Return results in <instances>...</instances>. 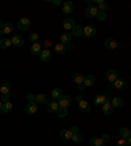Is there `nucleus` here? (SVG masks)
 <instances>
[{
    "label": "nucleus",
    "instance_id": "obj_1",
    "mask_svg": "<svg viewBox=\"0 0 131 146\" xmlns=\"http://www.w3.org/2000/svg\"><path fill=\"white\" fill-rule=\"evenodd\" d=\"M97 13H98V9H97V7H95L93 4H91V5H88L85 8V16L88 18L96 17V16H97Z\"/></svg>",
    "mask_w": 131,
    "mask_h": 146
},
{
    "label": "nucleus",
    "instance_id": "obj_2",
    "mask_svg": "<svg viewBox=\"0 0 131 146\" xmlns=\"http://www.w3.org/2000/svg\"><path fill=\"white\" fill-rule=\"evenodd\" d=\"M110 104H112L113 108H122V107L125 106V100H123L121 97H116L110 100Z\"/></svg>",
    "mask_w": 131,
    "mask_h": 146
},
{
    "label": "nucleus",
    "instance_id": "obj_3",
    "mask_svg": "<svg viewBox=\"0 0 131 146\" xmlns=\"http://www.w3.org/2000/svg\"><path fill=\"white\" fill-rule=\"evenodd\" d=\"M70 104H71V98L68 97V95H62V97L58 99V106H59V107L67 108Z\"/></svg>",
    "mask_w": 131,
    "mask_h": 146
},
{
    "label": "nucleus",
    "instance_id": "obj_4",
    "mask_svg": "<svg viewBox=\"0 0 131 146\" xmlns=\"http://www.w3.org/2000/svg\"><path fill=\"white\" fill-rule=\"evenodd\" d=\"M34 102H36L37 104H47L49 99H47V95L46 94L40 93V94H37L36 97H34Z\"/></svg>",
    "mask_w": 131,
    "mask_h": 146
},
{
    "label": "nucleus",
    "instance_id": "obj_5",
    "mask_svg": "<svg viewBox=\"0 0 131 146\" xmlns=\"http://www.w3.org/2000/svg\"><path fill=\"white\" fill-rule=\"evenodd\" d=\"M113 85H114V88L119 91H123L126 88H127V84H126L125 80H119V78H117L116 81L113 82Z\"/></svg>",
    "mask_w": 131,
    "mask_h": 146
},
{
    "label": "nucleus",
    "instance_id": "obj_6",
    "mask_svg": "<svg viewBox=\"0 0 131 146\" xmlns=\"http://www.w3.org/2000/svg\"><path fill=\"white\" fill-rule=\"evenodd\" d=\"M29 26H30V20H29V18L24 17L18 21V29H20V30H28Z\"/></svg>",
    "mask_w": 131,
    "mask_h": 146
},
{
    "label": "nucleus",
    "instance_id": "obj_7",
    "mask_svg": "<svg viewBox=\"0 0 131 146\" xmlns=\"http://www.w3.org/2000/svg\"><path fill=\"white\" fill-rule=\"evenodd\" d=\"M106 78L110 84H113V82L118 78V73H117V70L116 69H109L107 73H106Z\"/></svg>",
    "mask_w": 131,
    "mask_h": 146
},
{
    "label": "nucleus",
    "instance_id": "obj_8",
    "mask_svg": "<svg viewBox=\"0 0 131 146\" xmlns=\"http://www.w3.org/2000/svg\"><path fill=\"white\" fill-rule=\"evenodd\" d=\"M11 42H12V44H15L16 47H21V46H24V43H25L24 38H22L21 35H13Z\"/></svg>",
    "mask_w": 131,
    "mask_h": 146
},
{
    "label": "nucleus",
    "instance_id": "obj_9",
    "mask_svg": "<svg viewBox=\"0 0 131 146\" xmlns=\"http://www.w3.org/2000/svg\"><path fill=\"white\" fill-rule=\"evenodd\" d=\"M104 44L107 50H114V48H117L118 43H117V40L113 39V38H107V39L104 42Z\"/></svg>",
    "mask_w": 131,
    "mask_h": 146
},
{
    "label": "nucleus",
    "instance_id": "obj_10",
    "mask_svg": "<svg viewBox=\"0 0 131 146\" xmlns=\"http://www.w3.org/2000/svg\"><path fill=\"white\" fill-rule=\"evenodd\" d=\"M37 110H38V104H37L36 102H29V103L26 104L25 111H26V113H36Z\"/></svg>",
    "mask_w": 131,
    "mask_h": 146
},
{
    "label": "nucleus",
    "instance_id": "obj_11",
    "mask_svg": "<svg viewBox=\"0 0 131 146\" xmlns=\"http://www.w3.org/2000/svg\"><path fill=\"white\" fill-rule=\"evenodd\" d=\"M83 34H84V35L85 36H89V38H91V36H93L96 34V29L93 26H84L83 27Z\"/></svg>",
    "mask_w": 131,
    "mask_h": 146
},
{
    "label": "nucleus",
    "instance_id": "obj_12",
    "mask_svg": "<svg viewBox=\"0 0 131 146\" xmlns=\"http://www.w3.org/2000/svg\"><path fill=\"white\" fill-rule=\"evenodd\" d=\"M106 100H109V99H107L105 95H96L95 100H93V103H95L96 107H100V106H102V104H104Z\"/></svg>",
    "mask_w": 131,
    "mask_h": 146
},
{
    "label": "nucleus",
    "instance_id": "obj_13",
    "mask_svg": "<svg viewBox=\"0 0 131 146\" xmlns=\"http://www.w3.org/2000/svg\"><path fill=\"white\" fill-rule=\"evenodd\" d=\"M62 11H63L64 13L73 12V4H72V1H64V3L62 4Z\"/></svg>",
    "mask_w": 131,
    "mask_h": 146
},
{
    "label": "nucleus",
    "instance_id": "obj_14",
    "mask_svg": "<svg viewBox=\"0 0 131 146\" xmlns=\"http://www.w3.org/2000/svg\"><path fill=\"white\" fill-rule=\"evenodd\" d=\"M75 21H73L72 18H66L63 21V27L66 29V30H72L73 27H75Z\"/></svg>",
    "mask_w": 131,
    "mask_h": 146
},
{
    "label": "nucleus",
    "instance_id": "obj_15",
    "mask_svg": "<svg viewBox=\"0 0 131 146\" xmlns=\"http://www.w3.org/2000/svg\"><path fill=\"white\" fill-rule=\"evenodd\" d=\"M79 103V108L81 110V111H84V112H87V113H89L91 112V106H89V103L87 102V100H80V102H77Z\"/></svg>",
    "mask_w": 131,
    "mask_h": 146
},
{
    "label": "nucleus",
    "instance_id": "obj_16",
    "mask_svg": "<svg viewBox=\"0 0 131 146\" xmlns=\"http://www.w3.org/2000/svg\"><path fill=\"white\" fill-rule=\"evenodd\" d=\"M102 111H104V113L106 116H109V115L113 113V107H112V104H110L109 100H106V102L102 104Z\"/></svg>",
    "mask_w": 131,
    "mask_h": 146
},
{
    "label": "nucleus",
    "instance_id": "obj_17",
    "mask_svg": "<svg viewBox=\"0 0 131 146\" xmlns=\"http://www.w3.org/2000/svg\"><path fill=\"white\" fill-rule=\"evenodd\" d=\"M41 51H42V46H41V43H33L30 47V52L32 55H40Z\"/></svg>",
    "mask_w": 131,
    "mask_h": 146
},
{
    "label": "nucleus",
    "instance_id": "obj_18",
    "mask_svg": "<svg viewBox=\"0 0 131 146\" xmlns=\"http://www.w3.org/2000/svg\"><path fill=\"white\" fill-rule=\"evenodd\" d=\"M95 81H96L95 77L92 76V74H88V76L84 77L83 85H84V86H93V85H95Z\"/></svg>",
    "mask_w": 131,
    "mask_h": 146
},
{
    "label": "nucleus",
    "instance_id": "obj_19",
    "mask_svg": "<svg viewBox=\"0 0 131 146\" xmlns=\"http://www.w3.org/2000/svg\"><path fill=\"white\" fill-rule=\"evenodd\" d=\"M1 31H3V34H11L13 31V25L11 22H4L1 26Z\"/></svg>",
    "mask_w": 131,
    "mask_h": 146
},
{
    "label": "nucleus",
    "instance_id": "obj_20",
    "mask_svg": "<svg viewBox=\"0 0 131 146\" xmlns=\"http://www.w3.org/2000/svg\"><path fill=\"white\" fill-rule=\"evenodd\" d=\"M40 58L42 61H50V59H51V52H50L49 50H43V51H41Z\"/></svg>",
    "mask_w": 131,
    "mask_h": 146
},
{
    "label": "nucleus",
    "instance_id": "obj_21",
    "mask_svg": "<svg viewBox=\"0 0 131 146\" xmlns=\"http://www.w3.org/2000/svg\"><path fill=\"white\" fill-rule=\"evenodd\" d=\"M71 42H72V40H71V35L68 33H63L60 35V43H63L64 46H68Z\"/></svg>",
    "mask_w": 131,
    "mask_h": 146
},
{
    "label": "nucleus",
    "instance_id": "obj_22",
    "mask_svg": "<svg viewBox=\"0 0 131 146\" xmlns=\"http://www.w3.org/2000/svg\"><path fill=\"white\" fill-rule=\"evenodd\" d=\"M131 132L128 128H121L119 129V138H130Z\"/></svg>",
    "mask_w": 131,
    "mask_h": 146
},
{
    "label": "nucleus",
    "instance_id": "obj_23",
    "mask_svg": "<svg viewBox=\"0 0 131 146\" xmlns=\"http://www.w3.org/2000/svg\"><path fill=\"white\" fill-rule=\"evenodd\" d=\"M9 91H11V84H9V82H4V84H1V86H0V93H1V95L9 94Z\"/></svg>",
    "mask_w": 131,
    "mask_h": 146
},
{
    "label": "nucleus",
    "instance_id": "obj_24",
    "mask_svg": "<svg viewBox=\"0 0 131 146\" xmlns=\"http://www.w3.org/2000/svg\"><path fill=\"white\" fill-rule=\"evenodd\" d=\"M60 137L63 138V140H71V138H72V133H71L70 129H62Z\"/></svg>",
    "mask_w": 131,
    "mask_h": 146
},
{
    "label": "nucleus",
    "instance_id": "obj_25",
    "mask_svg": "<svg viewBox=\"0 0 131 146\" xmlns=\"http://www.w3.org/2000/svg\"><path fill=\"white\" fill-rule=\"evenodd\" d=\"M58 108H59V106L56 102H50V103L47 104V111H49L50 113H55Z\"/></svg>",
    "mask_w": 131,
    "mask_h": 146
},
{
    "label": "nucleus",
    "instance_id": "obj_26",
    "mask_svg": "<svg viewBox=\"0 0 131 146\" xmlns=\"http://www.w3.org/2000/svg\"><path fill=\"white\" fill-rule=\"evenodd\" d=\"M71 31H72V34L75 36H81L83 35V26L81 25H75V27H73Z\"/></svg>",
    "mask_w": 131,
    "mask_h": 146
},
{
    "label": "nucleus",
    "instance_id": "obj_27",
    "mask_svg": "<svg viewBox=\"0 0 131 146\" xmlns=\"http://www.w3.org/2000/svg\"><path fill=\"white\" fill-rule=\"evenodd\" d=\"M12 110H13V104L11 103V102H8V103H3V107H1V112L3 113H9Z\"/></svg>",
    "mask_w": 131,
    "mask_h": 146
},
{
    "label": "nucleus",
    "instance_id": "obj_28",
    "mask_svg": "<svg viewBox=\"0 0 131 146\" xmlns=\"http://www.w3.org/2000/svg\"><path fill=\"white\" fill-rule=\"evenodd\" d=\"M72 80L76 82L77 85H80V84H83V81H84V76H83L81 73H75L72 76Z\"/></svg>",
    "mask_w": 131,
    "mask_h": 146
},
{
    "label": "nucleus",
    "instance_id": "obj_29",
    "mask_svg": "<svg viewBox=\"0 0 131 146\" xmlns=\"http://www.w3.org/2000/svg\"><path fill=\"white\" fill-rule=\"evenodd\" d=\"M66 50H67V47H66L63 43H59V44L55 46V54H58V55H60V54H63V52H66Z\"/></svg>",
    "mask_w": 131,
    "mask_h": 146
},
{
    "label": "nucleus",
    "instance_id": "obj_30",
    "mask_svg": "<svg viewBox=\"0 0 131 146\" xmlns=\"http://www.w3.org/2000/svg\"><path fill=\"white\" fill-rule=\"evenodd\" d=\"M11 44H12L11 39H1V40H0V48H3V50L9 48V47H11Z\"/></svg>",
    "mask_w": 131,
    "mask_h": 146
},
{
    "label": "nucleus",
    "instance_id": "obj_31",
    "mask_svg": "<svg viewBox=\"0 0 131 146\" xmlns=\"http://www.w3.org/2000/svg\"><path fill=\"white\" fill-rule=\"evenodd\" d=\"M131 145V138H119L117 142V146H130Z\"/></svg>",
    "mask_w": 131,
    "mask_h": 146
},
{
    "label": "nucleus",
    "instance_id": "obj_32",
    "mask_svg": "<svg viewBox=\"0 0 131 146\" xmlns=\"http://www.w3.org/2000/svg\"><path fill=\"white\" fill-rule=\"evenodd\" d=\"M102 141H101L100 137H92L91 138V145L92 146H102Z\"/></svg>",
    "mask_w": 131,
    "mask_h": 146
},
{
    "label": "nucleus",
    "instance_id": "obj_33",
    "mask_svg": "<svg viewBox=\"0 0 131 146\" xmlns=\"http://www.w3.org/2000/svg\"><path fill=\"white\" fill-rule=\"evenodd\" d=\"M56 115L59 116V117H66V116H67V108H63V107H59L58 110H56Z\"/></svg>",
    "mask_w": 131,
    "mask_h": 146
},
{
    "label": "nucleus",
    "instance_id": "obj_34",
    "mask_svg": "<svg viewBox=\"0 0 131 146\" xmlns=\"http://www.w3.org/2000/svg\"><path fill=\"white\" fill-rule=\"evenodd\" d=\"M62 95H63V94H62V90H60V89H58V88L54 89V90L51 91V97L54 98V99H59Z\"/></svg>",
    "mask_w": 131,
    "mask_h": 146
},
{
    "label": "nucleus",
    "instance_id": "obj_35",
    "mask_svg": "<svg viewBox=\"0 0 131 146\" xmlns=\"http://www.w3.org/2000/svg\"><path fill=\"white\" fill-rule=\"evenodd\" d=\"M71 140H72L73 142L79 143V142H81L83 141V136L80 133H75V134H72V138H71Z\"/></svg>",
    "mask_w": 131,
    "mask_h": 146
},
{
    "label": "nucleus",
    "instance_id": "obj_36",
    "mask_svg": "<svg viewBox=\"0 0 131 146\" xmlns=\"http://www.w3.org/2000/svg\"><path fill=\"white\" fill-rule=\"evenodd\" d=\"M29 40H30V42H33V43H37L38 40H40V35H38V34H36V33L29 34Z\"/></svg>",
    "mask_w": 131,
    "mask_h": 146
},
{
    "label": "nucleus",
    "instance_id": "obj_37",
    "mask_svg": "<svg viewBox=\"0 0 131 146\" xmlns=\"http://www.w3.org/2000/svg\"><path fill=\"white\" fill-rule=\"evenodd\" d=\"M96 17H97L98 21H105V20H106V13H105V12H100V11H98V13H97V16H96Z\"/></svg>",
    "mask_w": 131,
    "mask_h": 146
},
{
    "label": "nucleus",
    "instance_id": "obj_38",
    "mask_svg": "<svg viewBox=\"0 0 131 146\" xmlns=\"http://www.w3.org/2000/svg\"><path fill=\"white\" fill-rule=\"evenodd\" d=\"M97 9L100 11V12H105V11L107 9V5L104 3V1H102V3H100V5H98V8H97Z\"/></svg>",
    "mask_w": 131,
    "mask_h": 146
},
{
    "label": "nucleus",
    "instance_id": "obj_39",
    "mask_svg": "<svg viewBox=\"0 0 131 146\" xmlns=\"http://www.w3.org/2000/svg\"><path fill=\"white\" fill-rule=\"evenodd\" d=\"M9 99H11L9 94H3V95H1V103H8Z\"/></svg>",
    "mask_w": 131,
    "mask_h": 146
},
{
    "label": "nucleus",
    "instance_id": "obj_40",
    "mask_svg": "<svg viewBox=\"0 0 131 146\" xmlns=\"http://www.w3.org/2000/svg\"><path fill=\"white\" fill-rule=\"evenodd\" d=\"M101 138V141H102V142H109L110 141V136L109 134H106V133H104L102 134V137H100Z\"/></svg>",
    "mask_w": 131,
    "mask_h": 146
},
{
    "label": "nucleus",
    "instance_id": "obj_41",
    "mask_svg": "<svg viewBox=\"0 0 131 146\" xmlns=\"http://www.w3.org/2000/svg\"><path fill=\"white\" fill-rule=\"evenodd\" d=\"M71 133L72 134H75V133H79V129H77V127H71Z\"/></svg>",
    "mask_w": 131,
    "mask_h": 146
},
{
    "label": "nucleus",
    "instance_id": "obj_42",
    "mask_svg": "<svg viewBox=\"0 0 131 146\" xmlns=\"http://www.w3.org/2000/svg\"><path fill=\"white\" fill-rule=\"evenodd\" d=\"M26 99H28V102H34V95L33 94H28Z\"/></svg>",
    "mask_w": 131,
    "mask_h": 146
},
{
    "label": "nucleus",
    "instance_id": "obj_43",
    "mask_svg": "<svg viewBox=\"0 0 131 146\" xmlns=\"http://www.w3.org/2000/svg\"><path fill=\"white\" fill-rule=\"evenodd\" d=\"M66 47H67V50H73V48H75V46H73L72 43H70V44L66 46Z\"/></svg>",
    "mask_w": 131,
    "mask_h": 146
},
{
    "label": "nucleus",
    "instance_id": "obj_44",
    "mask_svg": "<svg viewBox=\"0 0 131 146\" xmlns=\"http://www.w3.org/2000/svg\"><path fill=\"white\" fill-rule=\"evenodd\" d=\"M84 88H85V86L83 85V84H80V85H77V89H79L80 91H83V90H84Z\"/></svg>",
    "mask_w": 131,
    "mask_h": 146
},
{
    "label": "nucleus",
    "instance_id": "obj_45",
    "mask_svg": "<svg viewBox=\"0 0 131 146\" xmlns=\"http://www.w3.org/2000/svg\"><path fill=\"white\" fill-rule=\"evenodd\" d=\"M45 46H46V47H49V46H51V40H46V42H45Z\"/></svg>",
    "mask_w": 131,
    "mask_h": 146
},
{
    "label": "nucleus",
    "instance_id": "obj_46",
    "mask_svg": "<svg viewBox=\"0 0 131 146\" xmlns=\"http://www.w3.org/2000/svg\"><path fill=\"white\" fill-rule=\"evenodd\" d=\"M52 3H54L55 5H59V4H60V1H59V0H54V1H52Z\"/></svg>",
    "mask_w": 131,
    "mask_h": 146
},
{
    "label": "nucleus",
    "instance_id": "obj_47",
    "mask_svg": "<svg viewBox=\"0 0 131 146\" xmlns=\"http://www.w3.org/2000/svg\"><path fill=\"white\" fill-rule=\"evenodd\" d=\"M76 99H77V102H80V100H83V97H81V95H79V97H77Z\"/></svg>",
    "mask_w": 131,
    "mask_h": 146
},
{
    "label": "nucleus",
    "instance_id": "obj_48",
    "mask_svg": "<svg viewBox=\"0 0 131 146\" xmlns=\"http://www.w3.org/2000/svg\"><path fill=\"white\" fill-rule=\"evenodd\" d=\"M1 107H3V103H1V100H0V111H1Z\"/></svg>",
    "mask_w": 131,
    "mask_h": 146
},
{
    "label": "nucleus",
    "instance_id": "obj_49",
    "mask_svg": "<svg viewBox=\"0 0 131 146\" xmlns=\"http://www.w3.org/2000/svg\"><path fill=\"white\" fill-rule=\"evenodd\" d=\"M1 26H3V22H1V20H0V29H1Z\"/></svg>",
    "mask_w": 131,
    "mask_h": 146
},
{
    "label": "nucleus",
    "instance_id": "obj_50",
    "mask_svg": "<svg viewBox=\"0 0 131 146\" xmlns=\"http://www.w3.org/2000/svg\"><path fill=\"white\" fill-rule=\"evenodd\" d=\"M3 35V31H1V29H0V36Z\"/></svg>",
    "mask_w": 131,
    "mask_h": 146
}]
</instances>
